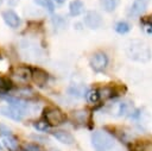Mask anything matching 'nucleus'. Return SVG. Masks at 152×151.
Segmentation results:
<instances>
[{"label": "nucleus", "instance_id": "c85d7f7f", "mask_svg": "<svg viewBox=\"0 0 152 151\" xmlns=\"http://www.w3.org/2000/svg\"><path fill=\"white\" fill-rule=\"evenodd\" d=\"M52 151H57V150H52Z\"/></svg>", "mask_w": 152, "mask_h": 151}, {"label": "nucleus", "instance_id": "a878e982", "mask_svg": "<svg viewBox=\"0 0 152 151\" xmlns=\"http://www.w3.org/2000/svg\"><path fill=\"white\" fill-rule=\"evenodd\" d=\"M0 133L4 136H11V130L8 127H6L5 125H0Z\"/></svg>", "mask_w": 152, "mask_h": 151}, {"label": "nucleus", "instance_id": "cd10ccee", "mask_svg": "<svg viewBox=\"0 0 152 151\" xmlns=\"http://www.w3.org/2000/svg\"><path fill=\"white\" fill-rule=\"evenodd\" d=\"M52 1H53V2H56V4H58V5H62L65 0H52Z\"/></svg>", "mask_w": 152, "mask_h": 151}, {"label": "nucleus", "instance_id": "9b49d317", "mask_svg": "<svg viewBox=\"0 0 152 151\" xmlns=\"http://www.w3.org/2000/svg\"><path fill=\"white\" fill-rule=\"evenodd\" d=\"M146 6H147L146 0H134V2L132 4V6L128 10V15L132 18L140 17L145 12Z\"/></svg>", "mask_w": 152, "mask_h": 151}, {"label": "nucleus", "instance_id": "4468645a", "mask_svg": "<svg viewBox=\"0 0 152 151\" xmlns=\"http://www.w3.org/2000/svg\"><path fill=\"white\" fill-rule=\"evenodd\" d=\"M69 12L72 17L80 15L84 12V4L81 0H74L69 5Z\"/></svg>", "mask_w": 152, "mask_h": 151}, {"label": "nucleus", "instance_id": "5701e85b", "mask_svg": "<svg viewBox=\"0 0 152 151\" xmlns=\"http://www.w3.org/2000/svg\"><path fill=\"white\" fill-rule=\"evenodd\" d=\"M99 94H100V97L107 99V97H110V96H112L113 90H112L110 87H104V88H102L101 90H99Z\"/></svg>", "mask_w": 152, "mask_h": 151}, {"label": "nucleus", "instance_id": "2eb2a0df", "mask_svg": "<svg viewBox=\"0 0 152 151\" xmlns=\"http://www.w3.org/2000/svg\"><path fill=\"white\" fill-rule=\"evenodd\" d=\"M2 144L8 151H17L18 150V140L12 134L11 136H4L2 137Z\"/></svg>", "mask_w": 152, "mask_h": 151}, {"label": "nucleus", "instance_id": "6e6552de", "mask_svg": "<svg viewBox=\"0 0 152 151\" xmlns=\"http://www.w3.org/2000/svg\"><path fill=\"white\" fill-rule=\"evenodd\" d=\"M84 24L91 30L99 29L102 25V17L96 11H89L84 15Z\"/></svg>", "mask_w": 152, "mask_h": 151}, {"label": "nucleus", "instance_id": "ddd939ff", "mask_svg": "<svg viewBox=\"0 0 152 151\" xmlns=\"http://www.w3.org/2000/svg\"><path fill=\"white\" fill-rule=\"evenodd\" d=\"M68 93L74 97H82L87 95L88 90H87V87L83 84H72L68 88Z\"/></svg>", "mask_w": 152, "mask_h": 151}, {"label": "nucleus", "instance_id": "4be33fe9", "mask_svg": "<svg viewBox=\"0 0 152 151\" xmlns=\"http://www.w3.org/2000/svg\"><path fill=\"white\" fill-rule=\"evenodd\" d=\"M33 127L37 130V131H40V132H45L49 130L50 125L45 121V120H38V121H34L33 122Z\"/></svg>", "mask_w": 152, "mask_h": 151}, {"label": "nucleus", "instance_id": "423d86ee", "mask_svg": "<svg viewBox=\"0 0 152 151\" xmlns=\"http://www.w3.org/2000/svg\"><path fill=\"white\" fill-rule=\"evenodd\" d=\"M131 111H132V105L129 101H118V102H114L109 107L110 114H113L115 117L127 115L128 113H132Z\"/></svg>", "mask_w": 152, "mask_h": 151}, {"label": "nucleus", "instance_id": "20e7f679", "mask_svg": "<svg viewBox=\"0 0 152 151\" xmlns=\"http://www.w3.org/2000/svg\"><path fill=\"white\" fill-rule=\"evenodd\" d=\"M107 64H108V57H107V55L104 52L97 51V52L91 55V57H90V67H91V69L94 71H97V73L103 71L106 69Z\"/></svg>", "mask_w": 152, "mask_h": 151}, {"label": "nucleus", "instance_id": "b1692460", "mask_svg": "<svg viewBox=\"0 0 152 151\" xmlns=\"http://www.w3.org/2000/svg\"><path fill=\"white\" fill-rule=\"evenodd\" d=\"M52 23H53V25L57 26V27H63V26L66 24L65 20H64L62 17H59V15H55V17L52 18Z\"/></svg>", "mask_w": 152, "mask_h": 151}, {"label": "nucleus", "instance_id": "f03ea898", "mask_svg": "<svg viewBox=\"0 0 152 151\" xmlns=\"http://www.w3.org/2000/svg\"><path fill=\"white\" fill-rule=\"evenodd\" d=\"M91 145L95 151H109L114 146V139L106 131L96 130L91 133Z\"/></svg>", "mask_w": 152, "mask_h": 151}, {"label": "nucleus", "instance_id": "412c9836", "mask_svg": "<svg viewBox=\"0 0 152 151\" xmlns=\"http://www.w3.org/2000/svg\"><path fill=\"white\" fill-rule=\"evenodd\" d=\"M87 100L90 102V103H96L99 100H100V94H99V90L97 89H91V90H88L87 93Z\"/></svg>", "mask_w": 152, "mask_h": 151}, {"label": "nucleus", "instance_id": "1a4fd4ad", "mask_svg": "<svg viewBox=\"0 0 152 151\" xmlns=\"http://www.w3.org/2000/svg\"><path fill=\"white\" fill-rule=\"evenodd\" d=\"M2 19L6 23V25H8L12 29H15V27H18L20 25V18H19V15L14 11H12V10L4 11L2 12Z\"/></svg>", "mask_w": 152, "mask_h": 151}, {"label": "nucleus", "instance_id": "dca6fc26", "mask_svg": "<svg viewBox=\"0 0 152 151\" xmlns=\"http://www.w3.org/2000/svg\"><path fill=\"white\" fill-rule=\"evenodd\" d=\"M72 118L75 121H77L78 124H86L88 121V118H89V114L87 111L84 109H78V111H75L72 112Z\"/></svg>", "mask_w": 152, "mask_h": 151}, {"label": "nucleus", "instance_id": "f257e3e1", "mask_svg": "<svg viewBox=\"0 0 152 151\" xmlns=\"http://www.w3.org/2000/svg\"><path fill=\"white\" fill-rule=\"evenodd\" d=\"M127 55L137 62H147L151 58V49L148 44L140 39H133L127 45Z\"/></svg>", "mask_w": 152, "mask_h": 151}, {"label": "nucleus", "instance_id": "393cba45", "mask_svg": "<svg viewBox=\"0 0 152 151\" xmlns=\"http://www.w3.org/2000/svg\"><path fill=\"white\" fill-rule=\"evenodd\" d=\"M24 147H25L26 151H42L40 146H38L37 144H32V143L31 144H26Z\"/></svg>", "mask_w": 152, "mask_h": 151}, {"label": "nucleus", "instance_id": "39448f33", "mask_svg": "<svg viewBox=\"0 0 152 151\" xmlns=\"http://www.w3.org/2000/svg\"><path fill=\"white\" fill-rule=\"evenodd\" d=\"M11 76L18 81V82H21V83H26L28 82V80L32 77V70L31 68L28 67H15L12 69L11 71Z\"/></svg>", "mask_w": 152, "mask_h": 151}, {"label": "nucleus", "instance_id": "f8f14e48", "mask_svg": "<svg viewBox=\"0 0 152 151\" xmlns=\"http://www.w3.org/2000/svg\"><path fill=\"white\" fill-rule=\"evenodd\" d=\"M52 136L61 143L63 144H66V145H72L75 143V138L74 136L68 132V131H64V130H57V131H53L52 132Z\"/></svg>", "mask_w": 152, "mask_h": 151}, {"label": "nucleus", "instance_id": "bb28decb", "mask_svg": "<svg viewBox=\"0 0 152 151\" xmlns=\"http://www.w3.org/2000/svg\"><path fill=\"white\" fill-rule=\"evenodd\" d=\"M145 23H146V24H148V25L152 27V14H150L148 17H146V19H145Z\"/></svg>", "mask_w": 152, "mask_h": 151}, {"label": "nucleus", "instance_id": "9d476101", "mask_svg": "<svg viewBox=\"0 0 152 151\" xmlns=\"http://www.w3.org/2000/svg\"><path fill=\"white\" fill-rule=\"evenodd\" d=\"M31 70H32V80L37 86L43 87L44 84H46L49 80V74L45 70L40 68H31Z\"/></svg>", "mask_w": 152, "mask_h": 151}, {"label": "nucleus", "instance_id": "0eeeda50", "mask_svg": "<svg viewBox=\"0 0 152 151\" xmlns=\"http://www.w3.org/2000/svg\"><path fill=\"white\" fill-rule=\"evenodd\" d=\"M0 114L4 115V117L10 118L12 120L20 121L25 113L23 111H20L19 108H15L11 105H7V106H0Z\"/></svg>", "mask_w": 152, "mask_h": 151}, {"label": "nucleus", "instance_id": "f3484780", "mask_svg": "<svg viewBox=\"0 0 152 151\" xmlns=\"http://www.w3.org/2000/svg\"><path fill=\"white\" fill-rule=\"evenodd\" d=\"M34 93H33V90L31 89V88H19V89H17L15 90V96L17 97H19V99H32L34 95H33Z\"/></svg>", "mask_w": 152, "mask_h": 151}, {"label": "nucleus", "instance_id": "7ed1b4c3", "mask_svg": "<svg viewBox=\"0 0 152 151\" xmlns=\"http://www.w3.org/2000/svg\"><path fill=\"white\" fill-rule=\"evenodd\" d=\"M43 117H44V120H45L50 126L61 125V124H63L64 120H65L64 113H63L61 109H58L57 107H46V108L44 109Z\"/></svg>", "mask_w": 152, "mask_h": 151}, {"label": "nucleus", "instance_id": "aec40b11", "mask_svg": "<svg viewBox=\"0 0 152 151\" xmlns=\"http://www.w3.org/2000/svg\"><path fill=\"white\" fill-rule=\"evenodd\" d=\"M34 2L44 8L48 10V12L52 13L55 11V5H53V1L52 0H34Z\"/></svg>", "mask_w": 152, "mask_h": 151}, {"label": "nucleus", "instance_id": "6ab92c4d", "mask_svg": "<svg viewBox=\"0 0 152 151\" xmlns=\"http://www.w3.org/2000/svg\"><path fill=\"white\" fill-rule=\"evenodd\" d=\"M114 30L118 32V33H121V34H124V33H127L129 30H131V25L127 23V21H118L116 24H115V26H114Z\"/></svg>", "mask_w": 152, "mask_h": 151}, {"label": "nucleus", "instance_id": "a211bd4d", "mask_svg": "<svg viewBox=\"0 0 152 151\" xmlns=\"http://www.w3.org/2000/svg\"><path fill=\"white\" fill-rule=\"evenodd\" d=\"M119 5V0H101V6L106 12H113Z\"/></svg>", "mask_w": 152, "mask_h": 151}]
</instances>
